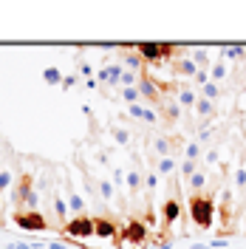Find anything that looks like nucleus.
<instances>
[{"label":"nucleus","mask_w":246,"mask_h":249,"mask_svg":"<svg viewBox=\"0 0 246 249\" xmlns=\"http://www.w3.org/2000/svg\"><path fill=\"white\" fill-rule=\"evenodd\" d=\"M187 210H190V218L198 230H210L212 227V218H215V196L212 193H193L190 201H187Z\"/></svg>","instance_id":"1"},{"label":"nucleus","mask_w":246,"mask_h":249,"mask_svg":"<svg viewBox=\"0 0 246 249\" xmlns=\"http://www.w3.org/2000/svg\"><path fill=\"white\" fill-rule=\"evenodd\" d=\"M133 51L139 54V60L144 62V68H150V65L158 68L176 54H190V48H176V46H164V43H136Z\"/></svg>","instance_id":"2"},{"label":"nucleus","mask_w":246,"mask_h":249,"mask_svg":"<svg viewBox=\"0 0 246 249\" xmlns=\"http://www.w3.org/2000/svg\"><path fill=\"white\" fill-rule=\"evenodd\" d=\"M12 201H15V213H23V210H37L40 196L34 193V178H31L29 173H23V176H20V181L15 184V190H12Z\"/></svg>","instance_id":"3"},{"label":"nucleus","mask_w":246,"mask_h":249,"mask_svg":"<svg viewBox=\"0 0 246 249\" xmlns=\"http://www.w3.org/2000/svg\"><path fill=\"white\" fill-rule=\"evenodd\" d=\"M12 221H15L20 230H29V232H46L48 230V218H46V213H40V210L12 213Z\"/></svg>","instance_id":"4"},{"label":"nucleus","mask_w":246,"mask_h":249,"mask_svg":"<svg viewBox=\"0 0 246 249\" xmlns=\"http://www.w3.org/2000/svg\"><path fill=\"white\" fill-rule=\"evenodd\" d=\"M139 93H141V99H147L150 105H161V91H158V79H153L150 74V68H141V74H139Z\"/></svg>","instance_id":"5"},{"label":"nucleus","mask_w":246,"mask_h":249,"mask_svg":"<svg viewBox=\"0 0 246 249\" xmlns=\"http://www.w3.org/2000/svg\"><path fill=\"white\" fill-rule=\"evenodd\" d=\"M133 244V247H141L144 241H147V224L141 221V218H130L127 224H124L122 235H119V244Z\"/></svg>","instance_id":"6"},{"label":"nucleus","mask_w":246,"mask_h":249,"mask_svg":"<svg viewBox=\"0 0 246 249\" xmlns=\"http://www.w3.org/2000/svg\"><path fill=\"white\" fill-rule=\"evenodd\" d=\"M62 235H68V238H91L93 235V218L91 215H74L65 227H62Z\"/></svg>","instance_id":"7"},{"label":"nucleus","mask_w":246,"mask_h":249,"mask_svg":"<svg viewBox=\"0 0 246 249\" xmlns=\"http://www.w3.org/2000/svg\"><path fill=\"white\" fill-rule=\"evenodd\" d=\"M124 184H127V190H130L133 198L144 190V173H141V161H139L136 153H133V164H130V170L124 173Z\"/></svg>","instance_id":"8"},{"label":"nucleus","mask_w":246,"mask_h":249,"mask_svg":"<svg viewBox=\"0 0 246 249\" xmlns=\"http://www.w3.org/2000/svg\"><path fill=\"white\" fill-rule=\"evenodd\" d=\"M93 238H110L113 244H119L116 221H113L110 215H96L93 218Z\"/></svg>","instance_id":"9"},{"label":"nucleus","mask_w":246,"mask_h":249,"mask_svg":"<svg viewBox=\"0 0 246 249\" xmlns=\"http://www.w3.org/2000/svg\"><path fill=\"white\" fill-rule=\"evenodd\" d=\"M181 215V201L176 198V196H170L167 201H164V207H161V227L164 230H170L173 224H176V218Z\"/></svg>","instance_id":"10"},{"label":"nucleus","mask_w":246,"mask_h":249,"mask_svg":"<svg viewBox=\"0 0 246 249\" xmlns=\"http://www.w3.org/2000/svg\"><path fill=\"white\" fill-rule=\"evenodd\" d=\"M170 68H173V77H184V79H195L198 74V65L190 60V57H178V60L170 62Z\"/></svg>","instance_id":"11"},{"label":"nucleus","mask_w":246,"mask_h":249,"mask_svg":"<svg viewBox=\"0 0 246 249\" xmlns=\"http://www.w3.org/2000/svg\"><path fill=\"white\" fill-rule=\"evenodd\" d=\"M122 65L119 62H110V65H102V71H99V82H102V88H108V85H119L122 82Z\"/></svg>","instance_id":"12"},{"label":"nucleus","mask_w":246,"mask_h":249,"mask_svg":"<svg viewBox=\"0 0 246 249\" xmlns=\"http://www.w3.org/2000/svg\"><path fill=\"white\" fill-rule=\"evenodd\" d=\"M161 113H158V119H164L167 124H176L181 119V105L176 102V99H161Z\"/></svg>","instance_id":"13"},{"label":"nucleus","mask_w":246,"mask_h":249,"mask_svg":"<svg viewBox=\"0 0 246 249\" xmlns=\"http://www.w3.org/2000/svg\"><path fill=\"white\" fill-rule=\"evenodd\" d=\"M153 156L156 159H167V156H176V159H178L176 147H173V139H170L167 133H161V136L153 139Z\"/></svg>","instance_id":"14"},{"label":"nucleus","mask_w":246,"mask_h":249,"mask_svg":"<svg viewBox=\"0 0 246 249\" xmlns=\"http://www.w3.org/2000/svg\"><path fill=\"white\" fill-rule=\"evenodd\" d=\"M173 99H176L181 108H195V99H198V93L193 91V88H187V85H178V91L173 93Z\"/></svg>","instance_id":"15"},{"label":"nucleus","mask_w":246,"mask_h":249,"mask_svg":"<svg viewBox=\"0 0 246 249\" xmlns=\"http://www.w3.org/2000/svg\"><path fill=\"white\" fill-rule=\"evenodd\" d=\"M190 60L198 65V71H210L212 62H210V48H193L190 51Z\"/></svg>","instance_id":"16"},{"label":"nucleus","mask_w":246,"mask_h":249,"mask_svg":"<svg viewBox=\"0 0 246 249\" xmlns=\"http://www.w3.org/2000/svg\"><path fill=\"white\" fill-rule=\"evenodd\" d=\"M51 204H54V213H57V221H60L62 227H65V224L71 221V218H68V213H71V210H68V204H65V198H62L60 193H54V198H51Z\"/></svg>","instance_id":"17"},{"label":"nucleus","mask_w":246,"mask_h":249,"mask_svg":"<svg viewBox=\"0 0 246 249\" xmlns=\"http://www.w3.org/2000/svg\"><path fill=\"white\" fill-rule=\"evenodd\" d=\"M195 113H198V119H212L215 116V102H210V99H204V96H198L195 99Z\"/></svg>","instance_id":"18"},{"label":"nucleus","mask_w":246,"mask_h":249,"mask_svg":"<svg viewBox=\"0 0 246 249\" xmlns=\"http://www.w3.org/2000/svg\"><path fill=\"white\" fill-rule=\"evenodd\" d=\"M96 193H99L102 204H110L113 201V181L110 178H96Z\"/></svg>","instance_id":"19"},{"label":"nucleus","mask_w":246,"mask_h":249,"mask_svg":"<svg viewBox=\"0 0 246 249\" xmlns=\"http://www.w3.org/2000/svg\"><path fill=\"white\" fill-rule=\"evenodd\" d=\"M65 190H68V210H71L74 215H82V213H85V201L74 193V187L68 184V181H65Z\"/></svg>","instance_id":"20"},{"label":"nucleus","mask_w":246,"mask_h":249,"mask_svg":"<svg viewBox=\"0 0 246 249\" xmlns=\"http://www.w3.org/2000/svg\"><path fill=\"white\" fill-rule=\"evenodd\" d=\"M130 116H133V119H141V122H147V124H156V122H158V113H153V110H147V108H141V105H130Z\"/></svg>","instance_id":"21"},{"label":"nucleus","mask_w":246,"mask_h":249,"mask_svg":"<svg viewBox=\"0 0 246 249\" xmlns=\"http://www.w3.org/2000/svg\"><path fill=\"white\" fill-rule=\"evenodd\" d=\"M156 187H158V173L150 167V170H144V196H147V207H150V198H153Z\"/></svg>","instance_id":"22"},{"label":"nucleus","mask_w":246,"mask_h":249,"mask_svg":"<svg viewBox=\"0 0 246 249\" xmlns=\"http://www.w3.org/2000/svg\"><path fill=\"white\" fill-rule=\"evenodd\" d=\"M227 74H229V65H227V60L218 57V60L212 62V68H210V79H212V82H221Z\"/></svg>","instance_id":"23"},{"label":"nucleus","mask_w":246,"mask_h":249,"mask_svg":"<svg viewBox=\"0 0 246 249\" xmlns=\"http://www.w3.org/2000/svg\"><path fill=\"white\" fill-rule=\"evenodd\" d=\"M153 170L158 173V176H173V173H176V156H167V159H158Z\"/></svg>","instance_id":"24"},{"label":"nucleus","mask_w":246,"mask_h":249,"mask_svg":"<svg viewBox=\"0 0 246 249\" xmlns=\"http://www.w3.org/2000/svg\"><path fill=\"white\" fill-rule=\"evenodd\" d=\"M204 187H207V173L195 170L190 176V196H193V193H204Z\"/></svg>","instance_id":"25"},{"label":"nucleus","mask_w":246,"mask_h":249,"mask_svg":"<svg viewBox=\"0 0 246 249\" xmlns=\"http://www.w3.org/2000/svg\"><path fill=\"white\" fill-rule=\"evenodd\" d=\"M198 96H204V99H210V102H215L218 96H221V93H224V88H218V82H212V79H210V82H207V85H204V88H198Z\"/></svg>","instance_id":"26"},{"label":"nucleus","mask_w":246,"mask_h":249,"mask_svg":"<svg viewBox=\"0 0 246 249\" xmlns=\"http://www.w3.org/2000/svg\"><path fill=\"white\" fill-rule=\"evenodd\" d=\"M184 156L190 159V161H195V164H201V156H204V150H201V144H198V142H187Z\"/></svg>","instance_id":"27"},{"label":"nucleus","mask_w":246,"mask_h":249,"mask_svg":"<svg viewBox=\"0 0 246 249\" xmlns=\"http://www.w3.org/2000/svg\"><path fill=\"white\" fill-rule=\"evenodd\" d=\"M218 57L221 60H246V48H221Z\"/></svg>","instance_id":"28"},{"label":"nucleus","mask_w":246,"mask_h":249,"mask_svg":"<svg viewBox=\"0 0 246 249\" xmlns=\"http://www.w3.org/2000/svg\"><path fill=\"white\" fill-rule=\"evenodd\" d=\"M235 187H238V193H241V196L246 193V164H244V161H241V164H238V170H235Z\"/></svg>","instance_id":"29"},{"label":"nucleus","mask_w":246,"mask_h":249,"mask_svg":"<svg viewBox=\"0 0 246 249\" xmlns=\"http://www.w3.org/2000/svg\"><path fill=\"white\" fill-rule=\"evenodd\" d=\"M122 99L127 102V105H139V99H141V93H139V88H122Z\"/></svg>","instance_id":"30"},{"label":"nucleus","mask_w":246,"mask_h":249,"mask_svg":"<svg viewBox=\"0 0 246 249\" xmlns=\"http://www.w3.org/2000/svg\"><path fill=\"white\" fill-rule=\"evenodd\" d=\"M110 136L119 142V144H124V147H130V133L124 130V127H110Z\"/></svg>","instance_id":"31"},{"label":"nucleus","mask_w":246,"mask_h":249,"mask_svg":"<svg viewBox=\"0 0 246 249\" xmlns=\"http://www.w3.org/2000/svg\"><path fill=\"white\" fill-rule=\"evenodd\" d=\"M195 170H198V164H195V161H190V159H184V161H181V176H184V178H190Z\"/></svg>","instance_id":"32"},{"label":"nucleus","mask_w":246,"mask_h":249,"mask_svg":"<svg viewBox=\"0 0 246 249\" xmlns=\"http://www.w3.org/2000/svg\"><path fill=\"white\" fill-rule=\"evenodd\" d=\"M79 74H82V77H88V88H93V68L91 65H88V62H79Z\"/></svg>","instance_id":"33"},{"label":"nucleus","mask_w":246,"mask_h":249,"mask_svg":"<svg viewBox=\"0 0 246 249\" xmlns=\"http://www.w3.org/2000/svg\"><path fill=\"white\" fill-rule=\"evenodd\" d=\"M46 82H54V85H62V77H60V71H54V68H48V71H46Z\"/></svg>","instance_id":"34"},{"label":"nucleus","mask_w":246,"mask_h":249,"mask_svg":"<svg viewBox=\"0 0 246 249\" xmlns=\"http://www.w3.org/2000/svg\"><path fill=\"white\" fill-rule=\"evenodd\" d=\"M110 181H113V187H122L124 184V173L119 170V167H113V178H110Z\"/></svg>","instance_id":"35"},{"label":"nucleus","mask_w":246,"mask_h":249,"mask_svg":"<svg viewBox=\"0 0 246 249\" xmlns=\"http://www.w3.org/2000/svg\"><path fill=\"white\" fill-rule=\"evenodd\" d=\"M74 82H77V77H74V74H71V77H62V88L68 91V88H74Z\"/></svg>","instance_id":"36"},{"label":"nucleus","mask_w":246,"mask_h":249,"mask_svg":"<svg viewBox=\"0 0 246 249\" xmlns=\"http://www.w3.org/2000/svg\"><path fill=\"white\" fill-rule=\"evenodd\" d=\"M207 161H210V164H212V161H218V153H215V150H210V153H207Z\"/></svg>","instance_id":"37"}]
</instances>
